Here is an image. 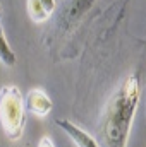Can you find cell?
Instances as JSON below:
<instances>
[{
    "mask_svg": "<svg viewBox=\"0 0 146 147\" xmlns=\"http://www.w3.org/2000/svg\"><path fill=\"white\" fill-rule=\"evenodd\" d=\"M24 108L28 111H31L35 116H46L50 115V111L53 110V103L48 98V94L41 89H31L26 94V101H24Z\"/></svg>",
    "mask_w": 146,
    "mask_h": 147,
    "instance_id": "3957f363",
    "label": "cell"
},
{
    "mask_svg": "<svg viewBox=\"0 0 146 147\" xmlns=\"http://www.w3.org/2000/svg\"><path fill=\"white\" fill-rule=\"evenodd\" d=\"M55 123L59 125V128H62V130L69 135V139L76 144V147H100L98 142H96V139H95L93 135H89V134H88L86 130H83L81 127L74 125L72 121L64 120V118H59Z\"/></svg>",
    "mask_w": 146,
    "mask_h": 147,
    "instance_id": "277c9868",
    "label": "cell"
},
{
    "mask_svg": "<svg viewBox=\"0 0 146 147\" xmlns=\"http://www.w3.org/2000/svg\"><path fill=\"white\" fill-rule=\"evenodd\" d=\"M0 62H2L5 67H14V63H16V53H14L12 48L9 46L2 26H0Z\"/></svg>",
    "mask_w": 146,
    "mask_h": 147,
    "instance_id": "52a82bcc",
    "label": "cell"
},
{
    "mask_svg": "<svg viewBox=\"0 0 146 147\" xmlns=\"http://www.w3.org/2000/svg\"><path fill=\"white\" fill-rule=\"evenodd\" d=\"M0 123L10 140L21 139L26 123L24 98L16 86H3L0 89Z\"/></svg>",
    "mask_w": 146,
    "mask_h": 147,
    "instance_id": "7a4b0ae2",
    "label": "cell"
},
{
    "mask_svg": "<svg viewBox=\"0 0 146 147\" xmlns=\"http://www.w3.org/2000/svg\"><path fill=\"white\" fill-rule=\"evenodd\" d=\"M38 147H55V144H53V140H52L48 135H45V137H41V139H40Z\"/></svg>",
    "mask_w": 146,
    "mask_h": 147,
    "instance_id": "ba28073f",
    "label": "cell"
},
{
    "mask_svg": "<svg viewBox=\"0 0 146 147\" xmlns=\"http://www.w3.org/2000/svg\"><path fill=\"white\" fill-rule=\"evenodd\" d=\"M28 16L33 22H45L55 10V0H28Z\"/></svg>",
    "mask_w": 146,
    "mask_h": 147,
    "instance_id": "5b68a950",
    "label": "cell"
},
{
    "mask_svg": "<svg viewBox=\"0 0 146 147\" xmlns=\"http://www.w3.org/2000/svg\"><path fill=\"white\" fill-rule=\"evenodd\" d=\"M0 19H2V5H0Z\"/></svg>",
    "mask_w": 146,
    "mask_h": 147,
    "instance_id": "9c48e42d",
    "label": "cell"
},
{
    "mask_svg": "<svg viewBox=\"0 0 146 147\" xmlns=\"http://www.w3.org/2000/svg\"><path fill=\"white\" fill-rule=\"evenodd\" d=\"M139 98V77L131 74L110 96L108 103L105 105V110L100 116L96 134V142L100 147H127Z\"/></svg>",
    "mask_w": 146,
    "mask_h": 147,
    "instance_id": "6da1fadb",
    "label": "cell"
},
{
    "mask_svg": "<svg viewBox=\"0 0 146 147\" xmlns=\"http://www.w3.org/2000/svg\"><path fill=\"white\" fill-rule=\"evenodd\" d=\"M91 2L93 0H64L62 9H60V14H59L60 16V21L65 22V24L76 21L79 16L84 14V10L91 5Z\"/></svg>",
    "mask_w": 146,
    "mask_h": 147,
    "instance_id": "8992f818",
    "label": "cell"
}]
</instances>
